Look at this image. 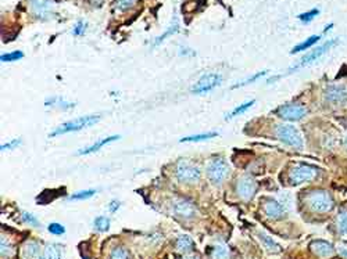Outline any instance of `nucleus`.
<instances>
[{"mask_svg": "<svg viewBox=\"0 0 347 259\" xmlns=\"http://www.w3.org/2000/svg\"><path fill=\"white\" fill-rule=\"evenodd\" d=\"M100 116L99 115H85L81 116V118H76L74 121L65 122L63 125H60L58 127H56L52 133H50V138H56V136H61V135H65V133L71 132H78V131H82L85 127H89L98 123Z\"/></svg>", "mask_w": 347, "mask_h": 259, "instance_id": "1", "label": "nucleus"}, {"mask_svg": "<svg viewBox=\"0 0 347 259\" xmlns=\"http://www.w3.org/2000/svg\"><path fill=\"white\" fill-rule=\"evenodd\" d=\"M275 136L281 142H284L285 144L299 149V150L303 149V146H304L300 132L293 125H277L275 126Z\"/></svg>", "mask_w": 347, "mask_h": 259, "instance_id": "2", "label": "nucleus"}, {"mask_svg": "<svg viewBox=\"0 0 347 259\" xmlns=\"http://www.w3.org/2000/svg\"><path fill=\"white\" fill-rule=\"evenodd\" d=\"M229 173H231V168L225 160L214 158L213 161L208 162L207 176L213 184H217V186L222 184L225 182V179L229 176Z\"/></svg>", "mask_w": 347, "mask_h": 259, "instance_id": "3", "label": "nucleus"}, {"mask_svg": "<svg viewBox=\"0 0 347 259\" xmlns=\"http://www.w3.org/2000/svg\"><path fill=\"white\" fill-rule=\"evenodd\" d=\"M317 168L307 164H297L289 171V180L292 186H299L301 183L310 182L317 176Z\"/></svg>", "mask_w": 347, "mask_h": 259, "instance_id": "4", "label": "nucleus"}, {"mask_svg": "<svg viewBox=\"0 0 347 259\" xmlns=\"http://www.w3.org/2000/svg\"><path fill=\"white\" fill-rule=\"evenodd\" d=\"M307 204L314 212H328L333 208V200L326 191H312L307 196Z\"/></svg>", "mask_w": 347, "mask_h": 259, "instance_id": "5", "label": "nucleus"}, {"mask_svg": "<svg viewBox=\"0 0 347 259\" xmlns=\"http://www.w3.org/2000/svg\"><path fill=\"white\" fill-rule=\"evenodd\" d=\"M202 176L200 169L188 161H180L177 165V179L182 183H195Z\"/></svg>", "mask_w": 347, "mask_h": 259, "instance_id": "6", "label": "nucleus"}, {"mask_svg": "<svg viewBox=\"0 0 347 259\" xmlns=\"http://www.w3.org/2000/svg\"><path fill=\"white\" fill-rule=\"evenodd\" d=\"M222 83V76L220 74H206L203 75L195 86L192 87L193 94H204V93L214 90Z\"/></svg>", "mask_w": 347, "mask_h": 259, "instance_id": "7", "label": "nucleus"}, {"mask_svg": "<svg viewBox=\"0 0 347 259\" xmlns=\"http://www.w3.org/2000/svg\"><path fill=\"white\" fill-rule=\"evenodd\" d=\"M277 114L286 121L296 122L307 115V109L300 104H285L277 109Z\"/></svg>", "mask_w": 347, "mask_h": 259, "instance_id": "8", "label": "nucleus"}, {"mask_svg": "<svg viewBox=\"0 0 347 259\" xmlns=\"http://www.w3.org/2000/svg\"><path fill=\"white\" fill-rule=\"evenodd\" d=\"M255 190H257V184H255V180L250 176H243L237 180L236 183V191L237 196L240 197L244 201H249L251 200L255 194Z\"/></svg>", "mask_w": 347, "mask_h": 259, "instance_id": "9", "label": "nucleus"}, {"mask_svg": "<svg viewBox=\"0 0 347 259\" xmlns=\"http://www.w3.org/2000/svg\"><path fill=\"white\" fill-rule=\"evenodd\" d=\"M325 100L330 104L347 103V89L341 85H330L325 89Z\"/></svg>", "mask_w": 347, "mask_h": 259, "instance_id": "10", "label": "nucleus"}, {"mask_svg": "<svg viewBox=\"0 0 347 259\" xmlns=\"http://www.w3.org/2000/svg\"><path fill=\"white\" fill-rule=\"evenodd\" d=\"M335 43H336V41H329V42H326L325 45H322V46L317 47L314 52H311L310 54H307V56H304V57L301 58L300 61L296 64L293 68L290 69V72H292V71H296V69L301 68V67H304V65H308V64H311L312 61H315V60L321 57L324 53L328 52V50L330 49V46H333Z\"/></svg>", "mask_w": 347, "mask_h": 259, "instance_id": "11", "label": "nucleus"}, {"mask_svg": "<svg viewBox=\"0 0 347 259\" xmlns=\"http://www.w3.org/2000/svg\"><path fill=\"white\" fill-rule=\"evenodd\" d=\"M53 5L52 0H31V9L32 13L41 20H47L53 14Z\"/></svg>", "mask_w": 347, "mask_h": 259, "instance_id": "12", "label": "nucleus"}, {"mask_svg": "<svg viewBox=\"0 0 347 259\" xmlns=\"http://www.w3.org/2000/svg\"><path fill=\"white\" fill-rule=\"evenodd\" d=\"M172 211L177 216L184 219L193 218L196 215V207L191 201H188V200H178V201H175Z\"/></svg>", "mask_w": 347, "mask_h": 259, "instance_id": "13", "label": "nucleus"}, {"mask_svg": "<svg viewBox=\"0 0 347 259\" xmlns=\"http://www.w3.org/2000/svg\"><path fill=\"white\" fill-rule=\"evenodd\" d=\"M310 247H311V251L315 255H318V256H332L333 253H335V248H333V245L330 244V242L328 241H324V240H315V241H312L311 244H310Z\"/></svg>", "mask_w": 347, "mask_h": 259, "instance_id": "14", "label": "nucleus"}, {"mask_svg": "<svg viewBox=\"0 0 347 259\" xmlns=\"http://www.w3.org/2000/svg\"><path fill=\"white\" fill-rule=\"evenodd\" d=\"M264 213H266L268 218L281 219L284 216L285 209L284 207H282L278 201H275V200H268V201L264 204Z\"/></svg>", "mask_w": 347, "mask_h": 259, "instance_id": "15", "label": "nucleus"}, {"mask_svg": "<svg viewBox=\"0 0 347 259\" xmlns=\"http://www.w3.org/2000/svg\"><path fill=\"white\" fill-rule=\"evenodd\" d=\"M118 139H120V136H109V138L102 139V140H99L98 143L92 144V146H89V147H85V149H81L76 154H78V156H88V154H92V153H96V151H99L102 147L107 146L109 143L116 142Z\"/></svg>", "mask_w": 347, "mask_h": 259, "instance_id": "16", "label": "nucleus"}, {"mask_svg": "<svg viewBox=\"0 0 347 259\" xmlns=\"http://www.w3.org/2000/svg\"><path fill=\"white\" fill-rule=\"evenodd\" d=\"M175 245H177V249H178L180 252L188 253L191 252V251H193V248H195V241H193V238H192L191 236H188V234H181V236H178V238H177Z\"/></svg>", "mask_w": 347, "mask_h": 259, "instance_id": "17", "label": "nucleus"}, {"mask_svg": "<svg viewBox=\"0 0 347 259\" xmlns=\"http://www.w3.org/2000/svg\"><path fill=\"white\" fill-rule=\"evenodd\" d=\"M43 256L45 258H63L64 256V248L63 245L58 244H47L45 249H43Z\"/></svg>", "mask_w": 347, "mask_h": 259, "instance_id": "18", "label": "nucleus"}, {"mask_svg": "<svg viewBox=\"0 0 347 259\" xmlns=\"http://www.w3.org/2000/svg\"><path fill=\"white\" fill-rule=\"evenodd\" d=\"M41 253V244L36 241H28L23 248V255L27 258H38Z\"/></svg>", "mask_w": 347, "mask_h": 259, "instance_id": "19", "label": "nucleus"}, {"mask_svg": "<svg viewBox=\"0 0 347 259\" xmlns=\"http://www.w3.org/2000/svg\"><path fill=\"white\" fill-rule=\"evenodd\" d=\"M258 238L261 240V242H263V245L270 251V252L272 253H278L281 252V247L278 245L277 242L272 240L271 237L268 236V234H266V233H260L258 234Z\"/></svg>", "mask_w": 347, "mask_h": 259, "instance_id": "20", "label": "nucleus"}, {"mask_svg": "<svg viewBox=\"0 0 347 259\" xmlns=\"http://www.w3.org/2000/svg\"><path fill=\"white\" fill-rule=\"evenodd\" d=\"M254 103H255L254 100H250V101H246V103L237 105L236 108L232 109L231 112L225 116V119H232V118H235V116L240 115V114H243V112H246L250 107H253V105H254Z\"/></svg>", "mask_w": 347, "mask_h": 259, "instance_id": "21", "label": "nucleus"}, {"mask_svg": "<svg viewBox=\"0 0 347 259\" xmlns=\"http://www.w3.org/2000/svg\"><path fill=\"white\" fill-rule=\"evenodd\" d=\"M64 193H65L64 189L61 191H58L57 194H54V190H45L41 196H38L36 201H38V204H49V202H52L54 198H57L60 194H64Z\"/></svg>", "mask_w": 347, "mask_h": 259, "instance_id": "22", "label": "nucleus"}, {"mask_svg": "<svg viewBox=\"0 0 347 259\" xmlns=\"http://www.w3.org/2000/svg\"><path fill=\"white\" fill-rule=\"evenodd\" d=\"M178 28H180V23H178V20L175 18V20H173V23L171 24V27H169V28H168L167 31L164 32V34L160 35V36L157 38L156 41H154V43H153V45H154V46H158V45H160L161 42H164V41H165V39H167L169 35L175 34V32L178 31Z\"/></svg>", "mask_w": 347, "mask_h": 259, "instance_id": "23", "label": "nucleus"}, {"mask_svg": "<svg viewBox=\"0 0 347 259\" xmlns=\"http://www.w3.org/2000/svg\"><path fill=\"white\" fill-rule=\"evenodd\" d=\"M319 41V36H317V35H314V36H310L307 41H304L303 43H300V45H297V46L295 47V49H292V54H296V53H300V52H304V50H307L308 47L314 46L317 42Z\"/></svg>", "mask_w": 347, "mask_h": 259, "instance_id": "24", "label": "nucleus"}, {"mask_svg": "<svg viewBox=\"0 0 347 259\" xmlns=\"http://www.w3.org/2000/svg\"><path fill=\"white\" fill-rule=\"evenodd\" d=\"M217 136L215 132L210 133H202V135H193V136H188V138H182L180 140L181 143H188V142H204V140H208V139H213Z\"/></svg>", "mask_w": 347, "mask_h": 259, "instance_id": "25", "label": "nucleus"}, {"mask_svg": "<svg viewBox=\"0 0 347 259\" xmlns=\"http://www.w3.org/2000/svg\"><path fill=\"white\" fill-rule=\"evenodd\" d=\"M95 229L98 231H100V233H104V231H107L109 229H110V219L106 218V216H98V218L95 219Z\"/></svg>", "mask_w": 347, "mask_h": 259, "instance_id": "26", "label": "nucleus"}, {"mask_svg": "<svg viewBox=\"0 0 347 259\" xmlns=\"http://www.w3.org/2000/svg\"><path fill=\"white\" fill-rule=\"evenodd\" d=\"M46 105L60 107V108L67 109V108H71V107H74V103H68V101H64V100H61V98L54 97V98H50V100H47Z\"/></svg>", "mask_w": 347, "mask_h": 259, "instance_id": "27", "label": "nucleus"}, {"mask_svg": "<svg viewBox=\"0 0 347 259\" xmlns=\"http://www.w3.org/2000/svg\"><path fill=\"white\" fill-rule=\"evenodd\" d=\"M337 229L341 234H347V211H340L337 215Z\"/></svg>", "mask_w": 347, "mask_h": 259, "instance_id": "28", "label": "nucleus"}, {"mask_svg": "<svg viewBox=\"0 0 347 259\" xmlns=\"http://www.w3.org/2000/svg\"><path fill=\"white\" fill-rule=\"evenodd\" d=\"M136 3L138 0H117L116 9L120 12H127V10H131Z\"/></svg>", "mask_w": 347, "mask_h": 259, "instance_id": "29", "label": "nucleus"}, {"mask_svg": "<svg viewBox=\"0 0 347 259\" xmlns=\"http://www.w3.org/2000/svg\"><path fill=\"white\" fill-rule=\"evenodd\" d=\"M267 71H263V72H258V74H255L254 76H251V78H247V79H244L243 82H239V83H236V85H233L232 86V89H237V87H243L246 86V85H250V83H254L257 79H260V78H263V76L266 75Z\"/></svg>", "mask_w": 347, "mask_h": 259, "instance_id": "30", "label": "nucleus"}, {"mask_svg": "<svg viewBox=\"0 0 347 259\" xmlns=\"http://www.w3.org/2000/svg\"><path fill=\"white\" fill-rule=\"evenodd\" d=\"M95 194H96V190H82L75 193V194H72L69 198H71V200H75V201H79V200H88V198H91V197H93Z\"/></svg>", "mask_w": 347, "mask_h": 259, "instance_id": "31", "label": "nucleus"}, {"mask_svg": "<svg viewBox=\"0 0 347 259\" xmlns=\"http://www.w3.org/2000/svg\"><path fill=\"white\" fill-rule=\"evenodd\" d=\"M318 14H319V10H317V9H314V10H310V12L303 13V14H300V16H299V20H300L301 23L308 24V23H311L312 20L317 17Z\"/></svg>", "mask_w": 347, "mask_h": 259, "instance_id": "32", "label": "nucleus"}, {"mask_svg": "<svg viewBox=\"0 0 347 259\" xmlns=\"http://www.w3.org/2000/svg\"><path fill=\"white\" fill-rule=\"evenodd\" d=\"M110 256L111 258L124 259V258H129V256H131V253H129V251H128V249H125L124 247H116L110 252Z\"/></svg>", "mask_w": 347, "mask_h": 259, "instance_id": "33", "label": "nucleus"}, {"mask_svg": "<svg viewBox=\"0 0 347 259\" xmlns=\"http://www.w3.org/2000/svg\"><path fill=\"white\" fill-rule=\"evenodd\" d=\"M24 57L23 52H13V53H7V54H2L0 60L5 63V61H16V60H21Z\"/></svg>", "mask_w": 347, "mask_h": 259, "instance_id": "34", "label": "nucleus"}, {"mask_svg": "<svg viewBox=\"0 0 347 259\" xmlns=\"http://www.w3.org/2000/svg\"><path fill=\"white\" fill-rule=\"evenodd\" d=\"M47 230L50 231L52 234H56V236H61V234H64V233H65V227H64L63 225H60V223H50V225H49V227H47Z\"/></svg>", "mask_w": 347, "mask_h": 259, "instance_id": "35", "label": "nucleus"}, {"mask_svg": "<svg viewBox=\"0 0 347 259\" xmlns=\"http://www.w3.org/2000/svg\"><path fill=\"white\" fill-rule=\"evenodd\" d=\"M213 255L217 256V258H225L229 255V249L225 247V245H215L214 251H213Z\"/></svg>", "mask_w": 347, "mask_h": 259, "instance_id": "36", "label": "nucleus"}, {"mask_svg": "<svg viewBox=\"0 0 347 259\" xmlns=\"http://www.w3.org/2000/svg\"><path fill=\"white\" fill-rule=\"evenodd\" d=\"M2 256H10L13 253V249L10 247V242L5 240V237H2V248H0Z\"/></svg>", "mask_w": 347, "mask_h": 259, "instance_id": "37", "label": "nucleus"}, {"mask_svg": "<svg viewBox=\"0 0 347 259\" xmlns=\"http://www.w3.org/2000/svg\"><path fill=\"white\" fill-rule=\"evenodd\" d=\"M23 222L32 226H39V220L35 218L32 213L29 212H23Z\"/></svg>", "mask_w": 347, "mask_h": 259, "instance_id": "38", "label": "nucleus"}, {"mask_svg": "<svg viewBox=\"0 0 347 259\" xmlns=\"http://www.w3.org/2000/svg\"><path fill=\"white\" fill-rule=\"evenodd\" d=\"M85 29H86V25L82 23V21H79V23L75 24V27L72 29V34L75 35V36H81L85 32Z\"/></svg>", "mask_w": 347, "mask_h": 259, "instance_id": "39", "label": "nucleus"}, {"mask_svg": "<svg viewBox=\"0 0 347 259\" xmlns=\"http://www.w3.org/2000/svg\"><path fill=\"white\" fill-rule=\"evenodd\" d=\"M21 144V140L18 139V140H13V142H10V143H6L2 146V150H9V149H14V147H17V146H20Z\"/></svg>", "mask_w": 347, "mask_h": 259, "instance_id": "40", "label": "nucleus"}, {"mask_svg": "<svg viewBox=\"0 0 347 259\" xmlns=\"http://www.w3.org/2000/svg\"><path fill=\"white\" fill-rule=\"evenodd\" d=\"M118 208H120V202L116 201V200H114V201H111L110 204H109V211H110V212H113V213L117 212V209H118Z\"/></svg>", "mask_w": 347, "mask_h": 259, "instance_id": "41", "label": "nucleus"}, {"mask_svg": "<svg viewBox=\"0 0 347 259\" xmlns=\"http://www.w3.org/2000/svg\"><path fill=\"white\" fill-rule=\"evenodd\" d=\"M344 143H346V146H347V138H346V140H344Z\"/></svg>", "mask_w": 347, "mask_h": 259, "instance_id": "42", "label": "nucleus"}]
</instances>
